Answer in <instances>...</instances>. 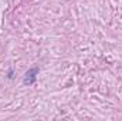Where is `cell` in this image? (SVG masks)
<instances>
[{
    "label": "cell",
    "mask_w": 122,
    "mask_h": 121,
    "mask_svg": "<svg viewBox=\"0 0 122 121\" xmlns=\"http://www.w3.org/2000/svg\"><path fill=\"white\" fill-rule=\"evenodd\" d=\"M37 73H38V70H37V68H31L30 71H27V73H26V76H24L23 83H24V84H27V86L33 84V83L36 81V74H37Z\"/></svg>",
    "instance_id": "cell-1"
}]
</instances>
